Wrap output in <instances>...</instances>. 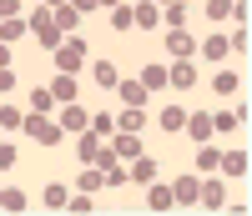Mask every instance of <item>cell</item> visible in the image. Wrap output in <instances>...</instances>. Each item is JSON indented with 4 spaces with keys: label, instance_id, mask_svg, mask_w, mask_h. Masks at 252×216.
I'll list each match as a JSON object with an SVG mask.
<instances>
[{
    "label": "cell",
    "instance_id": "1",
    "mask_svg": "<svg viewBox=\"0 0 252 216\" xmlns=\"http://www.w3.org/2000/svg\"><path fill=\"white\" fill-rule=\"evenodd\" d=\"M86 40H81V35H66V40H61V46L51 51V60H56V71H66V76H76L81 66H86Z\"/></svg>",
    "mask_w": 252,
    "mask_h": 216
},
{
    "label": "cell",
    "instance_id": "2",
    "mask_svg": "<svg viewBox=\"0 0 252 216\" xmlns=\"http://www.w3.org/2000/svg\"><path fill=\"white\" fill-rule=\"evenodd\" d=\"M20 131H26L40 151H51V146H61V136H66V131H61V121H51V116H26V126H20Z\"/></svg>",
    "mask_w": 252,
    "mask_h": 216
},
{
    "label": "cell",
    "instance_id": "3",
    "mask_svg": "<svg viewBox=\"0 0 252 216\" xmlns=\"http://www.w3.org/2000/svg\"><path fill=\"white\" fill-rule=\"evenodd\" d=\"M197 206H202V211H222V206H227V181L207 171V176L197 181Z\"/></svg>",
    "mask_w": 252,
    "mask_h": 216
},
{
    "label": "cell",
    "instance_id": "4",
    "mask_svg": "<svg viewBox=\"0 0 252 216\" xmlns=\"http://www.w3.org/2000/svg\"><path fill=\"white\" fill-rule=\"evenodd\" d=\"M166 55H172V60H197V35L192 30H166Z\"/></svg>",
    "mask_w": 252,
    "mask_h": 216
},
{
    "label": "cell",
    "instance_id": "5",
    "mask_svg": "<svg viewBox=\"0 0 252 216\" xmlns=\"http://www.w3.org/2000/svg\"><path fill=\"white\" fill-rule=\"evenodd\" d=\"M56 121H61V131H66V136H81V131L91 126V111H86V106H76V101H66Z\"/></svg>",
    "mask_w": 252,
    "mask_h": 216
},
{
    "label": "cell",
    "instance_id": "6",
    "mask_svg": "<svg viewBox=\"0 0 252 216\" xmlns=\"http://www.w3.org/2000/svg\"><path fill=\"white\" fill-rule=\"evenodd\" d=\"M197 81H202L197 60H172V66H166V85H177V91H192Z\"/></svg>",
    "mask_w": 252,
    "mask_h": 216
},
{
    "label": "cell",
    "instance_id": "7",
    "mask_svg": "<svg viewBox=\"0 0 252 216\" xmlns=\"http://www.w3.org/2000/svg\"><path fill=\"white\" fill-rule=\"evenodd\" d=\"M247 166H252V161H247V151H242V146H232V151H222V156H217V171H222L227 181H242V176H247Z\"/></svg>",
    "mask_w": 252,
    "mask_h": 216
},
{
    "label": "cell",
    "instance_id": "8",
    "mask_svg": "<svg viewBox=\"0 0 252 216\" xmlns=\"http://www.w3.org/2000/svg\"><path fill=\"white\" fill-rule=\"evenodd\" d=\"M197 55L207 66H222V60L232 55V46H227V35H207V40H197Z\"/></svg>",
    "mask_w": 252,
    "mask_h": 216
},
{
    "label": "cell",
    "instance_id": "9",
    "mask_svg": "<svg viewBox=\"0 0 252 216\" xmlns=\"http://www.w3.org/2000/svg\"><path fill=\"white\" fill-rule=\"evenodd\" d=\"M157 26H161V5H157V0L131 5V30H157Z\"/></svg>",
    "mask_w": 252,
    "mask_h": 216
},
{
    "label": "cell",
    "instance_id": "10",
    "mask_svg": "<svg viewBox=\"0 0 252 216\" xmlns=\"http://www.w3.org/2000/svg\"><path fill=\"white\" fill-rule=\"evenodd\" d=\"M51 20H56V30H61V35H81V15H76V5H71V0L51 5Z\"/></svg>",
    "mask_w": 252,
    "mask_h": 216
},
{
    "label": "cell",
    "instance_id": "11",
    "mask_svg": "<svg viewBox=\"0 0 252 216\" xmlns=\"http://www.w3.org/2000/svg\"><path fill=\"white\" fill-rule=\"evenodd\" d=\"M182 131H187V136H192L197 146L217 136V131H212V116H207V111H192V116H187V126H182Z\"/></svg>",
    "mask_w": 252,
    "mask_h": 216
},
{
    "label": "cell",
    "instance_id": "12",
    "mask_svg": "<svg viewBox=\"0 0 252 216\" xmlns=\"http://www.w3.org/2000/svg\"><path fill=\"white\" fill-rule=\"evenodd\" d=\"M126 181H136V186H152V181H157V161L146 156V151H141V156H131V171H126Z\"/></svg>",
    "mask_w": 252,
    "mask_h": 216
},
{
    "label": "cell",
    "instance_id": "13",
    "mask_svg": "<svg viewBox=\"0 0 252 216\" xmlns=\"http://www.w3.org/2000/svg\"><path fill=\"white\" fill-rule=\"evenodd\" d=\"M197 181H202L197 171H192V176H177V181H172V201H177V206H197Z\"/></svg>",
    "mask_w": 252,
    "mask_h": 216
},
{
    "label": "cell",
    "instance_id": "14",
    "mask_svg": "<svg viewBox=\"0 0 252 216\" xmlns=\"http://www.w3.org/2000/svg\"><path fill=\"white\" fill-rule=\"evenodd\" d=\"M116 131H146V111H141V106H121V111H116Z\"/></svg>",
    "mask_w": 252,
    "mask_h": 216
},
{
    "label": "cell",
    "instance_id": "15",
    "mask_svg": "<svg viewBox=\"0 0 252 216\" xmlns=\"http://www.w3.org/2000/svg\"><path fill=\"white\" fill-rule=\"evenodd\" d=\"M96 151H101V136L86 126V131L76 136V161H81V166H91V161H96Z\"/></svg>",
    "mask_w": 252,
    "mask_h": 216
},
{
    "label": "cell",
    "instance_id": "16",
    "mask_svg": "<svg viewBox=\"0 0 252 216\" xmlns=\"http://www.w3.org/2000/svg\"><path fill=\"white\" fill-rule=\"evenodd\" d=\"M66 201H71V186H61V181H51L46 191H40V206L46 211H66Z\"/></svg>",
    "mask_w": 252,
    "mask_h": 216
},
{
    "label": "cell",
    "instance_id": "17",
    "mask_svg": "<svg viewBox=\"0 0 252 216\" xmlns=\"http://www.w3.org/2000/svg\"><path fill=\"white\" fill-rule=\"evenodd\" d=\"M91 81L101 85V91H116V85H121V71L111 66V60H96V66H91Z\"/></svg>",
    "mask_w": 252,
    "mask_h": 216
},
{
    "label": "cell",
    "instance_id": "18",
    "mask_svg": "<svg viewBox=\"0 0 252 216\" xmlns=\"http://www.w3.org/2000/svg\"><path fill=\"white\" fill-rule=\"evenodd\" d=\"M51 96H56V106H66V101H76V76H66V71H56V76H51Z\"/></svg>",
    "mask_w": 252,
    "mask_h": 216
},
{
    "label": "cell",
    "instance_id": "19",
    "mask_svg": "<svg viewBox=\"0 0 252 216\" xmlns=\"http://www.w3.org/2000/svg\"><path fill=\"white\" fill-rule=\"evenodd\" d=\"M26 35H31L26 15H10V20H0V40H5V46H15V40H26Z\"/></svg>",
    "mask_w": 252,
    "mask_h": 216
},
{
    "label": "cell",
    "instance_id": "20",
    "mask_svg": "<svg viewBox=\"0 0 252 216\" xmlns=\"http://www.w3.org/2000/svg\"><path fill=\"white\" fill-rule=\"evenodd\" d=\"M146 206H152V211H172V206H177V201H172V186L152 181V186H146Z\"/></svg>",
    "mask_w": 252,
    "mask_h": 216
},
{
    "label": "cell",
    "instance_id": "21",
    "mask_svg": "<svg viewBox=\"0 0 252 216\" xmlns=\"http://www.w3.org/2000/svg\"><path fill=\"white\" fill-rule=\"evenodd\" d=\"M141 85H146V96H161V85H166V66H141Z\"/></svg>",
    "mask_w": 252,
    "mask_h": 216
},
{
    "label": "cell",
    "instance_id": "22",
    "mask_svg": "<svg viewBox=\"0 0 252 216\" xmlns=\"http://www.w3.org/2000/svg\"><path fill=\"white\" fill-rule=\"evenodd\" d=\"M157 126H161L166 136H172V131H182V126H187V111H182V106H161V116H157Z\"/></svg>",
    "mask_w": 252,
    "mask_h": 216
},
{
    "label": "cell",
    "instance_id": "23",
    "mask_svg": "<svg viewBox=\"0 0 252 216\" xmlns=\"http://www.w3.org/2000/svg\"><path fill=\"white\" fill-rule=\"evenodd\" d=\"M161 20H166V30H182L187 20H192V10H187L182 0H172V5H161Z\"/></svg>",
    "mask_w": 252,
    "mask_h": 216
},
{
    "label": "cell",
    "instance_id": "24",
    "mask_svg": "<svg viewBox=\"0 0 252 216\" xmlns=\"http://www.w3.org/2000/svg\"><path fill=\"white\" fill-rule=\"evenodd\" d=\"M116 91H121V106H141V111H146V85L141 81H121Z\"/></svg>",
    "mask_w": 252,
    "mask_h": 216
},
{
    "label": "cell",
    "instance_id": "25",
    "mask_svg": "<svg viewBox=\"0 0 252 216\" xmlns=\"http://www.w3.org/2000/svg\"><path fill=\"white\" fill-rule=\"evenodd\" d=\"M31 201H26V191L20 186H0V211H26Z\"/></svg>",
    "mask_w": 252,
    "mask_h": 216
},
{
    "label": "cell",
    "instance_id": "26",
    "mask_svg": "<svg viewBox=\"0 0 252 216\" xmlns=\"http://www.w3.org/2000/svg\"><path fill=\"white\" fill-rule=\"evenodd\" d=\"M217 156H222V151H217L212 141H202V146H197V176H207V171H217Z\"/></svg>",
    "mask_w": 252,
    "mask_h": 216
},
{
    "label": "cell",
    "instance_id": "27",
    "mask_svg": "<svg viewBox=\"0 0 252 216\" xmlns=\"http://www.w3.org/2000/svg\"><path fill=\"white\" fill-rule=\"evenodd\" d=\"M106 20H111V30H116V35H126V30H131V5H126V0H121V5H111Z\"/></svg>",
    "mask_w": 252,
    "mask_h": 216
},
{
    "label": "cell",
    "instance_id": "28",
    "mask_svg": "<svg viewBox=\"0 0 252 216\" xmlns=\"http://www.w3.org/2000/svg\"><path fill=\"white\" fill-rule=\"evenodd\" d=\"M237 85H242L237 71H217V76H212V91H217V96H237Z\"/></svg>",
    "mask_w": 252,
    "mask_h": 216
},
{
    "label": "cell",
    "instance_id": "29",
    "mask_svg": "<svg viewBox=\"0 0 252 216\" xmlns=\"http://www.w3.org/2000/svg\"><path fill=\"white\" fill-rule=\"evenodd\" d=\"M20 126H26V111H20V106H5V101H0V131H20Z\"/></svg>",
    "mask_w": 252,
    "mask_h": 216
},
{
    "label": "cell",
    "instance_id": "30",
    "mask_svg": "<svg viewBox=\"0 0 252 216\" xmlns=\"http://www.w3.org/2000/svg\"><path fill=\"white\" fill-rule=\"evenodd\" d=\"M51 106H56L51 85H35V91H31V111H35V116H51Z\"/></svg>",
    "mask_w": 252,
    "mask_h": 216
},
{
    "label": "cell",
    "instance_id": "31",
    "mask_svg": "<svg viewBox=\"0 0 252 216\" xmlns=\"http://www.w3.org/2000/svg\"><path fill=\"white\" fill-rule=\"evenodd\" d=\"M91 131H96L101 141H106V136L116 131V111H91Z\"/></svg>",
    "mask_w": 252,
    "mask_h": 216
},
{
    "label": "cell",
    "instance_id": "32",
    "mask_svg": "<svg viewBox=\"0 0 252 216\" xmlns=\"http://www.w3.org/2000/svg\"><path fill=\"white\" fill-rule=\"evenodd\" d=\"M106 181H101V166H81V181H76V191H101Z\"/></svg>",
    "mask_w": 252,
    "mask_h": 216
},
{
    "label": "cell",
    "instance_id": "33",
    "mask_svg": "<svg viewBox=\"0 0 252 216\" xmlns=\"http://www.w3.org/2000/svg\"><path fill=\"white\" fill-rule=\"evenodd\" d=\"M66 211H76V216H91V211H96V201H91V191H71V201H66Z\"/></svg>",
    "mask_w": 252,
    "mask_h": 216
},
{
    "label": "cell",
    "instance_id": "34",
    "mask_svg": "<svg viewBox=\"0 0 252 216\" xmlns=\"http://www.w3.org/2000/svg\"><path fill=\"white\" fill-rule=\"evenodd\" d=\"M101 181H106L111 191H121V186H126V166H121V161H111V166H101Z\"/></svg>",
    "mask_w": 252,
    "mask_h": 216
},
{
    "label": "cell",
    "instance_id": "35",
    "mask_svg": "<svg viewBox=\"0 0 252 216\" xmlns=\"http://www.w3.org/2000/svg\"><path fill=\"white\" fill-rule=\"evenodd\" d=\"M237 126H242V116H237V111H217V116H212V131H227V136H232Z\"/></svg>",
    "mask_w": 252,
    "mask_h": 216
},
{
    "label": "cell",
    "instance_id": "36",
    "mask_svg": "<svg viewBox=\"0 0 252 216\" xmlns=\"http://www.w3.org/2000/svg\"><path fill=\"white\" fill-rule=\"evenodd\" d=\"M247 40H252V35H247V26H237L232 35H227V46H232L237 55H247Z\"/></svg>",
    "mask_w": 252,
    "mask_h": 216
},
{
    "label": "cell",
    "instance_id": "37",
    "mask_svg": "<svg viewBox=\"0 0 252 216\" xmlns=\"http://www.w3.org/2000/svg\"><path fill=\"white\" fill-rule=\"evenodd\" d=\"M227 10H232V0H207V20H227Z\"/></svg>",
    "mask_w": 252,
    "mask_h": 216
},
{
    "label": "cell",
    "instance_id": "38",
    "mask_svg": "<svg viewBox=\"0 0 252 216\" xmlns=\"http://www.w3.org/2000/svg\"><path fill=\"white\" fill-rule=\"evenodd\" d=\"M10 166H20V151L5 141V146H0V171H10Z\"/></svg>",
    "mask_w": 252,
    "mask_h": 216
},
{
    "label": "cell",
    "instance_id": "39",
    "mask_svg": "<svg viewBox=\"0 0 252 216\" xmlns=\"http://www.w3.org/2000/svg\"><path fill=\"white\" fill-rule=\"evenodd\" d=\"M15 85H20V76H15V71L5 66V71H0V96H10V91H15Z\"/></svg>",
    "mask_w": 252,
    "mask_h": 216
},
{
    "label": "cell",
    "instance_id": "40",
    "mask_svg": "<svg viewBox=\"0 0 252 216\" xmlns=\"http://www.w3.org/2000/svg\"><path fill=\"white\" fill-rule=\"evenodd\" d=\"M76 5V15H91V10H101V0H71Z\"/></svg>",
    "mask_w": 252,
    "mask_h": 216
},
{
    "label": "cell",
    "instance_id": "41",
    "mask_svg": "<svg viewBox=\"0 0 252 216\" xmlns=\"http://www.w3.org/2000/svg\"><path fill=\"white\" fill-rule=\"evenodd\" d=\"M10 15H20V0H0V20H10Z\"/></svg>",
    "mask_w": 252,
    "mask_h": 216
},
{
    "label": "cell",
    "instance_id": "42",
    "mask_svg": "<svg viewBox=\"0 0 252 216\" xmlns=\"http://www.w3.org/2000/svg\"><path fill=\"white\" fill-rule=\"evenodd\" d=\"M10 60H15V55H10V46H5V40H0V71H5Z\"/></svg>",
    "mask_w": 252,
    "mask_h": 216
},
{
    "label": "cell",
    "instance_id": "43",
    "mask_svg": "<svg viewBox=\"0 0 252 216\" xmlns=\"http://www.w3.org/2000/svg\"><path fill=\"white\" fill-rule=\"evenodd\" d=\"M111 5H121V0H101V10H111Z\"/></svg>",
    "mask_w": 252,
    "mask_h": 216
},
{
    "label": "cell",
    "instance_id": "44",
    "mask_svg": "<svg viewBox=\"0 0 252 216\" xmlns=\"http://www.w3.org/2000/svg\"><path fill=\"white\" fill-rule=\"evenodd\" d=\"M40 5H61V0H40Z\"/></svg>",
    "mask_w": 252,
    "mask_h": 216
},
{
    "label": "cell",
    "instance_id": "45",
    "mask_svg": "<svg viewBox=\"0 0 252 216\" xmlns=\"http://www.w3.org/2000/svg\"><path fill=\"white\" fill-rule=\"evenodd\" d=\"M157 5H172V0H157Z\"/></svg>",
    "mask_w": 252,
    "mask_h": 216
}]
</instances>
